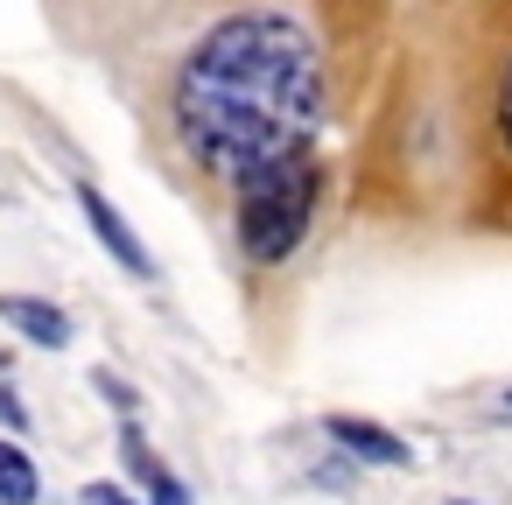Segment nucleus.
Here are the masks:
<instances>
[{
  "mask_svg": "<svg viewBox=\"0 0 512 505\" xmlns=\"http://www.w3.org/2000/svg\"><path fill=\"white\" fill-rule=\"evenodd\" d=\"M491 127H498V148H505V162H512V50H505V64H498V92H491Z\"/></svg>",
  "mask_w": 512,
  "mask_h": 505,
  "instance_id": "nucleus-8",
  "label": "nucleus"
},
{
  "mask_svg": "<svg viewBox=\"0 0 512 505\" xmlns=\"http://www.w3.org/2000/svg\"><path fill=\"white\" fill-rule=\"evenodd\" d=\"M0 421H8V428H15V435H22V428H29V407H22V400H15V393H8V386H0Z\"/></svg>",
  "mask_w": 512,
  "mask_h": 505,
  "instance_id": "nucleus-11",
  "label": "nucleus"
},
{
  "mask_svg": "<svg viewBox=\"0 0 512 505\" xmlns=\"http://www.w3.org/2000/svg\"><path fill=\"white\" fill-rule=\"evenodd\" d=\"M78 505H141V498H134L127 484H106V477H99V484H85V491H78Z\"/></svg>",
  "mask_w": 512,
  "mask_h": 505,
  "instance_id": "nucleus-9",
  "label": "nucleus"
},
{
  "mask_svg": "<svg viewBox=\"0 0 512 505\" xmlns=\"http://www.w3.org/2000/svg\"><path fill=\"white\" fill-rule=\"evenodd\" d=\"M316 197H323V169H316L309 148L246 169V176L232 183V232H239V253H246L253 267H281L288 253H302V239H309V225H316Z\"/></svg>",
  "mask_w": 512,
  "mask_h": 505,
  "instance_id": "nucleus-2",
  "label": "nucleus"
},
{
  "mask_svg": "<svg viewBox=\"0 0 512 505\" xmlns=\"http://www.w3.org/2000/svg\"><path fill=\"white\" fill-rule=\"evenodd\" d=\"M323 435L344 449V456H358V463H372V470H407L414 463V449L393 435V428H379V421H365V414H330L323 421Z\"/></svg>",
  "mask_w": 512,
  "mask_h": 505,
  "instance_id": "nucleus-4",
  "label": "nucleus"
},
{
  "mask_svg": "<svg viewBox=\"0 0 512 505\" xmlns=\"http://www.w3.org/2000/svg\"><path fill=\"white\" fill-rule=\"evenodd\" d=\"M505 414H512V386H505Z\"/></svg>",
  "mask_w": 512,
  "mask_h": 505,
  "instance_id": "nucleus-12",
  "label": "nucleus"
},
{
  "mask_svg": "<svg viewBox=\"0 0 512 505\" xmlns=\"http://www.w3.org/2000/svg\"><path fill=\"white\" fill-rule=\"evenodd\" d=\"M36 491H43V477H36L29 449H15L0 435V505H36Z\"/></svg>",
  "mask_w": 512,
  "mask_h": 505,
  "instance_id": "nucleus-7",
  "label": "nucleus"
},
{
  "mask_svg": "<svg viewBox=\"0 0 512 505\" xmlns=\"http://www.w3.org/2000/svg\"><path fill=\"white\" fill-rule=\"evenodd\" d=\"M78 211H85L92 239H99V246H106V253H113V260H120L127 274H134V281H155V253L141 246V232H134V225L120 218V204H113V197H106L99 183H78Z\"/></svg>",
  "mask_w": 512,
  "mask_h": 505,
  "instance_id": "nucleus-3",
  "label": "nucleus"
},
{
  "mask_svg": "<svg viewBox=\"0 0 512 505\" xmlns=\"http://www.w3.org/2000/svg\"><path fill=\"white\" fill-rule=\"evenodd\" d=\"M169 120L183 155L211 183L316 148L323 134V50L288 8H239L211 22L169 85Z\"/></svg>",
  "mask_w": 512,
  "mask_h": 505,
  "instance_id": "nucleus-1",
  "label": "nucleus"
},
{
  "mask_svg": "<svg viewBox=\"0 0 512 505\" xmlns=\"http://www.w3.org/2000/svg\"><path fill=\"white\" fill-rule=\"evenodd\" d=\"M0 316H8V330H22L43 351H64L71 344V316L57 302H43V295H0Z\"/></svg>",
  "mask_w": 512,
  "mask_h": 505,
  "instance_id": "nucleus-5",
  "label": "nucleus"
},
{
  "mask_svg": "<svg viewBox=\"0 0 512 505\" xmlns=\"http://www.w3.org/2000/svg\"><path fill=\"white\" fill-rule=\"evenodd\" d=\"M92 386H99V393H106V400H113L120 414H134V386H120L113 372H92Z\"/></svg>",
  "mask_w": 512,
  "mask_h": 505,
  "instance_id": "nucleus-10",
  "label": "nucleus"
},
{
  "mask_svg": "<svg viewBox=\"0 0 512 505\" xmlns=\"http://www.w3.org/2000/svg\"><path fill=\"white\" fill-rule=\"evenodd\" d=\"M120 449H127V470L148 484V505H190V491H183V477H169L162 470V456L141 442V428H134V414H127V428H120Z\"/></svg>",
  "mask_w": 512,
  "mask_h": 505,
  "instance_id": "nucleus-6",
  "label": "nucleus"
}]
</instances>
